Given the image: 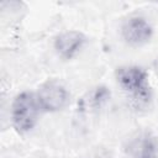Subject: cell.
<instances>
[{
  "instance_id": "3957f363",
  "label": "cell",
  "mask_w": 158,
  "mask_h": 158,
  "mask_svg": "<svg viewBox=\"0 0 158 158\" xmlns=\"http://www.w3.org/2000/svg\"><path fill=\"white\" fill-rule=\"evenodd\" d=\"M36 98L42 112H58L68 105L70 94L60 81L51 79L40 85Z\"/></svg>"
},
{
  "instance_id": "6da1fadb",
  "label": "cell",
  "mask_w": 158,
  "mask_h": 158,
  "mask_svg": "<svg viewBox=\"0 0 158 158\" xmlns=\"http://www.w3.org/2000/svg\"><path fill=\"white\" fill-rule=\"evenodd\" d=\"M116 80L126 95L138 106L147 105L152 98L148 73L138 65H122L116 70Z\"/></svg>"
},
{
  "instance_id": "8992f818",
  "label": "cell",
  "mask_w": 158,
  "mask_h": 158,
  "mask_svg": "<svg viewBox=\"0 0 158 158\" xmlns=\"http://www.w3.org/2000/svg\"><path fill=\"white\" fill-rule=\"evenodd\" d=\"M126 152L130 158H157V139L152 133L147 131L137 132L127 141Z\"/></svg>"
},
{
  "instance_id": "7a4b0ae2",
  "label": "cell",
  "mask_w": 158,
  "mask_h": 158,
  "mask_svg": "<svg viewBox=\"0 0 158 158\" xmlns=\"http://www.w3.org/2000/svg\"><path fill=\"white\" fill-rule=\"evenodd\" d=\"M41 107L36 93L22 91L17 94L11 104V122L19 133H27L38 122Z\"/></svg>"
},
{
  "instance_id": "5b68a950",
  "label": "cell",
  "mask_w": 158,
  "mask_h": 158,
  "mask_svg": "<svg viewBox=\"0 0 158 158\" xmlns=\"http://www.w3.org/2000/svg\"><path fill=\"white\" fill-rule=\"evenodd\" d=\"M86 36L75 30H68L59 33L53 42L54 51L63 59L74 58L85 46Z\"/></svg>"
},
{
  "instance_id": "277c9868",
  "label": "cell",
  "mask_w": 158,
  "mask_h": 158,
  "mask_svg": "<svg viewBox=\"0 0 158 158\" xmlns=\"http://www.w3.org/2000/svg\"><path fill=\"white\" fill-rule=\"evenodd\" d=\"M121 36L127 44L139 47L151 41L153 27L146 17L138 15L131 16L123 21L121 26Z\"/></svg>"
}]
</instances>
